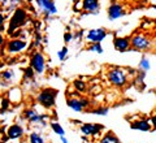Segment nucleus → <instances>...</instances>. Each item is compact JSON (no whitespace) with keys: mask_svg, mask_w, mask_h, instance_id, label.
<instances>
[{"mask_svg":"<svg viewBox=\"0 0 156 143\" xmlns=\"http://www.w3.org/2000/svg\"><path fill=\"white\" fill-rule=\"evenodd\" d=\"M27 21V13L25 9L22 8H17L16 12L13 13V16L11 18V22H9V26H8V34L12 35L14 33L16 29H20L21 26H23Z\"/></svg>","mask_w":156,"mask_h":143,"instance_id":"f257e3e1","label":"nucleus"},{"mask_svg":"<svg viewBox=\"0 0 156 143\" xmlns=\"http://www.w3.org/2000/svg\"><path fill=\"white\" fill-rule=\"evenodd\" d=\"M108 81L116 87H122L128 82V70L122 68H112L108 72Z\"/></svg>","mask_w":156,"mask_h":143,"instance_id":"f03ea898","label":"nucleus"},{"mask_svg":"<svg viewBox=\"0 0 156 143\" xmlns=\"http://www.w3.org/2000/svg\"><path fill=\"white\" fill-rule=\"evenodd\" d=\"M57 96V90L52 87H47L39 92L38 95V102L39 104H42L44 108H52L55 105V100Z\"/></svg>","mask_w":156,"mask_h":143,"instance_id":"7ed1b4c3","label":"nucleus"},{"mask_svg":"<svg viewBox=\"0 0 156 143\" xmlns=\"http://www.w3.org/2000/svg\"><path fill=\"white\" fill-rule=\"evenodd\" d=\"M130 46L133 47V50L138 51H147L152 46V42L148 39L147 35L144 34H136L130 39Z\"/></svg>","mask_w":156,"mask_h":143,"instance_id":"20e7f679","label":"nucleus"},{"mask_svg":"<svg viewBox=\"0 0 156 143\" xmlns=\"http://www.w3.org/2000/svg\"><path fill=\"white\" fill-rule=\"evenodd\" d=\"M30 66L33 68V70H35L37 73H42L46 69V59L42 53L35 52L30 59Z\"/></svg>","mask_w":156,"mask_h":143,"instance_id":"39448f33","label":"nucleus"},{"mask_svg":"<svg viewBox=\"0 0 156 143\" xmlns=\"http://www.w3.org/2000/svg\"><path fill=\"white\" fill-rule=\"evenodd\" d=\"M89 104H90V102L87 99H85V98H81V99L73 98V99L68 100V105H69V108H72V109L76 111V112H82L85 108L89 107Z\"/></svg>","mask_w":156,"mask_h":143,"instance_id":"423d86ee","label":"nucleus"},{"mask_svg":"<svg viewBox=\"0 0 156 143\" xmlns=\"http://www.w3.org/2000/svg\"><path fill=\"white\" fill-rule=\"evenodd\" d=\"M107 37V31L104 29H91L87 33V39L92 43H100Z\"/></svg>","mask_w":156,"mask_h":143,"instance_id":"0eeeda50","label":"nucleus"},{"mask_svg":"<svg viewBox=\"0 0 156 143\" xmlns=\"http://www.w3.org/2000/svg\"><path fill=\"white\" fill-rule=\"evenodd\" d=\"M124 14H125L124 7L121 5L120 3H112L111 7L108 8V17H109V20H112V21L122 17Z\"/></svg>","mask_w":156,"mask_h":143,"instance_id":"6e6552de","label":"nucleus"},{"mask_svg":"<svg viewBox=\"0 0 156 143\" xmlns=\"http://www.w3.org/2000/svg\"><path fill=\"white\" fill-rule=\"evenodd\" d=\"M103 125H100V124H83L81 126V131H82V134L86 135V137H89V135H98L99 134V131L103 129Z\"/></svg>","mask_w":156,"mask_h":143,"instance_id":"1a4fd4ad","label":"nucleus"},{"mask_svg":"<svg viewBox=\"0 0 156 143\" xmlns=\"http://www.w3.org/2000/svg\"><path fill=\"white\" fill-rule=\"evenodd\" d=\"M26 47H27V42L22 41V39H12V41L8 43V51L12 53H17L20 51L25 50Z\"/></svg>","mask_w":156,"mask_h":143,"instance_id":"9d476101","label":"nucleus"},{"mask_svg":"<svg viewBox=\"0 0 156 143\" xmlns=\"http://www.w3.org/2000/svg\"><path fill=\"white\" fill-rule=\"evenodd\" d=\"M113 46L119 52H125L130 48V39L129 38H121L116 37L113 39Z\"/></svg>","mask_w":156,"mask_h":143,"instance_id":"9b49d317","label":"nucleus"},{"mask_svg":"<svg viewBox=\"0 0 156 143\" xmlns=\"http://www.w3.org/2000/svg\"><path fill=\"white\" fill-rule=\"evenodd\" d=\"M82 8L89 13L99 12V0H82Z\"/></svg>","mask_w":156,"mask_h":143,"instance_id":"f8f14e48","label":"nucleus"},{"mask_svg":"<svg viewBox=\"0 0 156 143\" xmlns=\"http://www.w3.org/2000/svg\"><path fill=\"white\" fill-rule=\"evenodd\" d=\"M131 129L134 130H140V131H150L152 129V125L150 124L148 120H136L134 122H131L130 125Z\"/></svg>","mask_w":156,"mask_h":143,"instance_id":"ddd939ff","label":"nucleus"},{"mask_svg":"<svg viewBox=\"0 0 156 143\" xmlns=\"http://www.w3.org/2000/svg\"><path fill=\"white\" fill-rule=\"evenodd\" d=\"M37 3L39 4V7H41L43 11H46L47 13H51V14L57 13V8L52 0H37Z\"/></svg>","mask_w":156,"mask_h":143,"instance_id":"4468645a","label":"nucleus"},{"mask_svg":"<svg viewBox=\"0 0 156 143\" xmlns=\"http://www.w3.org/2000/svg\"><path fill=\"white\" fill-rule=\"evenodd\" d=\"M23 135V129L20 125H11L8 127L7 137L9 139H17V138Z\"/></svg>","mask_w":156,"mask_h":143,"instance_id":"2eb2a0df","label":"nucleus"},{"mask_svg":"<svg viewBox=\"0 0 156 143\" xmlns=\"http://www.w3.org/2000/svg\"><path fill=\"white\" fill-rule=\"evenodd\" d=\"M23 115H25L26 120H29L30 122H42L47 117L46 115H38V113L34 109H26Z\"/></svg>","mask_w":156,"mask_h":143,"instance_id":"dca6fc26","label":"nucleus"},{"mask_svg":"<svg viewBox=\"0 0 156 143\" xmlns=\"http://www.w3.org/2000/svg\"><path fill=\"white\" fill-rule=\"evenodd\" d=\"M100 143H120V141L113 133H108V134H105L103 138H101Z\"/></svg>","mask_w":156,"mask_h":143,"instance_id":"f3484780","label":"nucleus"},{"mask_svg":"<svg viewBox=\"0 0 156 143\" xmlns=\"http://www.w3.org/2000/svg\"><path fill=\"white\" fill-rule=\"evenodd\" d=\"M73 86H74L77 88V91H80V92L86 91V88H87L86 83L83 81H81V80H76L74 82H73Z\"/></svg>","mask_w":156,"mask_h":143,"instance_id":"a211bd4d","label":"nucleus"},{"mask_svg":"<svg viewBox=\"0 0 156 143\" xmlns=\"http://www.w3.org/2000/svg\"><path fill=\"white\" fill-rule=\"evenodd\" d=\"M51 127H52V130L55 131L56 134H58V135H64V134H65L64 129H62L61 125L58 124V122H52V124H51Z\"/></svg>","mask_w":156,"mask_h":143,"instance_id":"6ab92c4d","label":"nucleus"},{"mask_svg":"<svg viewBox=\"0 0 156 143\" xmlns=\"http://www.w3.org/2000/svg\"><path fill=\"white\" fill-rule=\"evenodd\" d=\"M30 143H44L43 138L38 133H31L30 134Z\"/></svg>","mask_w":156,"mask_h":143,"instance_id":"aec40b11","label":"nucleus"},{"mask_svg":"<svg viewBox=\"0 0 156 143\" xmlns=\"http://www.w3.org/2000/svg\"><path fill=\"white\" fill-rule=\"evenodd\" d=\"M89 51L96 52V53H101V52H103V47H101L100 43H92L91 46L89 47Z\"/></svg>","mask_w":156,"mask_h":143,"instance_id":"412c9836","label":"nucleus"},{"mask_svg":"<svg viewBox=\"0 0 156 143\" xmlns=\"http://www.w3.org/2000/svg\"><path fill=\"white\" fill-rule=\"evenodd\" d=\"M139 66L143 69V72H147L148 69H150V61H148V59L143 57L142 61H140V64H139Z\"/></svg>","mask_w":156,"mask_h":143,"instance_id":"4be33fe9","label":"nucleus"},{"mask_svg":"<svg viewBox=\"0 0 156 143\" xmlns=\"http://www.w3.org/2000/svg\"><path fill=\"white\" fill-rule=\"evenodd\" d=\"M66 55H68V48L66 47H62L61 50L58 51V53H57V56H58V59H60V61H64Z\"/></svg>","mask_w":156,"mask_h":143,"instance_id":"5701e85b","label":"nucleus"},{"mask_svg":"<svg viewBox=\"0 0 156 143\" xmlns=\"http://www.w3.org/2000/svg\"><path fill=\"white\" fill-rule=\"evenodd\" d=\"M92 113H95V115H99V116H105L107 113H108V108H98V109H94L92 111Z\"/></svg>","mask_w":156,"mask_h":143,"instance_id":"b1692460","label":"nucleus"},{"mask_svg":"<svg viewBox=\"0 0 156 143\" xmlns=\"http://www.w3.org/2000/svg\"><path fill=\"white\" fill-rule=\"evenodd\" d=\"M34 77V70L31 66H29L25 69V78H33Z\"/></svg>","mask_w":156,"mask_h":143,"instance_id":"393cba45","label":"nucleus"},{"mask_svg":"<svg viewBox=\"0 0 156 143\" xmlns=\"http://www.w3.org/2000/svg\"><path fill=\"white\" fill-rule=\"evenodd\" d=\"M2 77L4 78V80H11V78L13 77V72H9V70H5L2 73Z\"/></svg>","mask_w":156,"mask_h":143,"instance_id":"a878e982","label":"nucleus"},{"mask_svg":"<svg viewBox=\"0 0 156 143\" xmlns=\"http://www.w3.org/2000/svg\"><path fill=\"white\" fill-rule=\"evenodd\" d=\"M8 107H9V100H8V99H3V100H2V109H0V111L4 112Z\"/></svg>","mask_w":156,"mask_h":143,"instance_id":"bb28decb","label":"nucleus"},{"mask_svg":"<svg viewBox=\"0 0 156 143\" xmlns=\"http://www.w3.org/2000/svg\"><path fill=\"white\" fill-rule=\"evenodd\" d=\"M72 38H73V35L70 33H66L65 35H64V39H65V42H70L72 41Z\"/></svg>","mask_w":156,"mask_h":143,"instance_id":"cd10ccee","label":"nucleus"},{"mask_svg":"<svg viewBox=\"0 0 156 143\" xmlns=\"http://www.w3.org/2000/svg\"><path fill=\"white\" fill-rule=\"evenodd\" d=\"M60 139H61V142H62V143H68V141H66V138H65L64 135H60Z\"/></svg>","mask_w":156,"mask_h":143,"instance_id":"c85d7f7f","label":"nucleus"},{"mask_svg":"<svg viewBox=\"0 0 156 143\" xmlns=\"http://www.w3.org/2000/svg\"><path fill=\"white\" fill-rule=\"evenodd\" d=\"M3 22H4V16L0 14V26H3Z\"/></svg>","mask_w":156,"mask_h":143,"instance_id":"c756f323","label":"nucleus"},{"mask_svg":"<svg viewBox=\"0 0 156 143\" xmlns=\"http://www.w3.org/2000/svg\"><path fill=\"white\" fill-rule=\"evenodd\" d=\"M4 42V38H3V35H2V33H0V44H2Z\"/></svg>","mask_w":156,"mask_h":143,"instance_id":"7c9ffc66","label":"nucleus"},{"mask_svg":"<svg viewBox=\"0 0 156 143\" xmlns=\"http://www.w3.org/2000/svg\"><path fill=\"white\" fill-rule=\"evenodd\" d=\"M72 2H77V0H72Z\"/></svg>","mask_w":156,"mask_h":143,"instance_id":"2f4dec72","label":"nucleus"},{"mask_svg":"<svg viewBox=\"0 0 156 143\" xmlns=\"http://www.w3.org/2000/svg\"><path fill=\"white\" fill-rule=\"evenodd\" d=\"M2 2H5V0H2Z\"/></svg>","mask_w":156,"mask_h":143,"instance_id":"473e14b6","label":"nucleus"}]
</instances>
